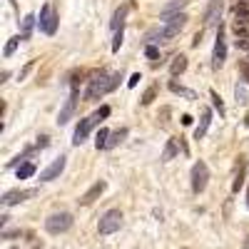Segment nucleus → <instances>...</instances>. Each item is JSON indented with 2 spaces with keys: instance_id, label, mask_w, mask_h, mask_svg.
I'll use <instances>...</instances> for the list:
<instances>
[{
  "instance_id": "f03ea898",
  "label": "nucleus",
  "mask_w": 249,
  "mask_h": 249,
  "mask_svg": "<svg viewBox=\"0 0 249 249\" xmlns=\"http://www.w3.org/2000/svg\"><path fill=\"white\" fill-rule=\"evenodd\" d=\"M184 25H187V15H184V13H177V15H172V18L164 20V25H162V30L157 33V37H160V40H172L175 35H179V33L184 30Z\"/></svg>"
},
{
  "instance_id": "f257e3e1",
  "label": "nucleus",
  "mask_w": 249,
  "mask_h": 249,
  "mask_svg": "<svg viewBox=\"0 0 249 249\" xmlns=\"http://www.w3.org/2000/svg\"><path fill=\"white\" fill-rule=\"evenodd\" d=\"M120 72H115V75H105V72H100V75H95L92 80H90V85H88V92H85V100H97V97H102V95H107V92H112L117 85H120Z\"/></svg>"
},
{
  "instance_id": "7c9ffc66",
  "label": "nucleus",
  "mask_w": 249,
  "mask_h": 249,
  "mask_svg": "<svg viewBox=\"0 0 249 249\" xmlns=\"http://www.w3.org/2000/svg\"><path fill=\"white\" fill-rule=\"evenodd\" d=\"M122 37H124V33H122V30H115V37H112V53H117V50H120Z\"/></svg>"
},
{
  "instance_id": "2f4dec72",
  "label": "nucleus",
  "mask_w": 249,
  "mask_h": 249,
  "mask_svg": "<svg viewBox=\"0 0 249 249\" xmlns=\"http://www.w3.org/2000/svg\"><path fill=\"white\" fill-rule=\"evenodd\" d=\"M144 53H147V57H150V60H155V65H157V57H160V50L150 45V48H147V50H144Z\"/></svg>"
},
{
  "instance_id": "39448f33",
  "label": "nucleus",
  "mask_w": 249,
  "mask_h": 249,
  "mask_svg": "<svg viewBox=\"0 0 249 249\" xmlns=\"http://www.w3.org/2000/svg\"><path fill=\"white\" fill-rule=\"evenodd\" d=\"M207 179H210V167H207L204 162H195V164H192V192H195V195L204 192Z\"/></svg>"
},
{
  "instance_id": "6e6552de",
  "label": "nucleus",
  "mask_w": 249,
  "mask_h": 249,
  "mask_svg": "<svg viewBox=\"0 0 249 249\" xmlns=\"http://www.w3.org/2000/svg\"><path fill=\"white\" fill-rule=\"evenodd\" d=\"M77 95H80V90H77V80H72V92H70V97H68V102H65V107L60 110V117H57L60 124L70 122V117H72V112H75V105H77Z\"/></svg>"
},
{
  "instance_id": "cd10ccee",
  "label": "nucleus",
  "mask_w": 249,
  "mask_h": 249,
  "mask_svg": "<svg viewBox=\"0 0 249 249\" xmlns=\"http://www.w3.org/2000/svg\"><path fill=\"white\" fill-rule=\"evenodd\" d=\"M244 175H247V164H242V170H239V175H237V179L232 184V192H239V187L244 184Z\"/></svg>"
},
{
  "instance_id": "5701e85b",
  "label": "nucleus",
  "mask_w": 249,
  "mask_h": 249,
  "mask_svg": "<svg viewBox=\"0 0 249 249\" xmlns=\"http://www.w3.org/2000/svg\"><path fill=\"white\" fill-rule=\"evenodd\" d=\"M33 25H35V15H25V18H23V35H20V37H23V40H28V37H30V30H33Z\"/></svg>"
},
{
  "instance_id": "c9c22d12",
  "label": "nucleus",
  "mask_w": 249,
  "mask_h": 249,
  "mask_svg": "<svg viewBox=\"0 0 249 249\" xmlns=\"http://www.w3.org/2000/svg\"><path fill=\"white\" fill-rule=\"evenodd\" d=\"M242 249H249V237L244 239V244H242Z\"/></svg>"
},
{
  "instance_id": "a878e982",
  "label": "nucleus",
  "mask_w": 249,
  "mask_h": 249,
  "mask_svg": "<svg viewBox=\"0 0 249 249\" xmlns=\"http://www.w3.org/2000/svg\"><path fill=\"white\" fill-rule=\"evenodd\" d=\"M107 115H110V107H107V105H102V107H100L97 112H92L90 117H92V122H95V124H100V122H102V120H105Z\"/></svg>"
},
{
  "instance_id": "bb28decb",
  "label": "nucleus",
  "mask_w": 249,
  "mask_h": 249,
  "mask_svg": "<svg viewBox=\"0 0 249 249\" xmlns=\"http://www.w3.org/2000/svg\"><path fill=\"white\" fill-rule=\"evenodd\" d=\"M170 90H172V92H177V95H184V97H195V92H192V90H187V88L177 85V82H170Z\"/></svg>"
},
{
  "instance_id": "c756f323",
  "label": "nucleus",
  "mask_w": 249,
  "mask_h": 249,
  "mask_svg": "<svg viewBox=\"0 0 249 249\" xmlns=\"http://www.w3.org/2000/svg\"><path fill=\"white\" fill-rule=\"evenodd\" d=\"M155 95H157V88H147V90H144V95H142V105H152Z\"/></svg>"
},
{
  "instance_id": "2eb2a0df",
  "label": "nucleus",
  "mask_w": 249,
  "mask_h": 249,
  "mask_svg": "<svg viewBox=\"0 0 249 249\" xmlns=\"http://www.w3.org/2000/svg\"><path fill=\"white\" fill-rule=\"evenodd\" d=\"M127 13H130V3H124L122 8H117L115 10V15H112V30H122V23H124V18H127Z\"/></svg>"
},
{
  "instance_id": "f8f14e48",
  "label": "nucleus",
  "mask_w": 249,
  "mask_h": 249,
  "mask_svg": "<svg viewBox=\"0 0 249 249\" xmlns=\"http://www.w3.org/2000/svg\"><path fill=\"white\" fill-rule=\"evenodd\" d=\"M222 0H210L207 5V13H204V25H217L219 23V15H222Z\"/></svg>"
},
{
  "instance_id": "0eeeda50",
  "label": "nucleus",
  "mask_w": 249,
  "mask_h": 249,
  "mask_svg": "<svg viewBox=\"0 0 249 249\" xmlns=\"http://www.w3.org/2000/svg\"><path fill=\"white\" fill-rule=\"evenodd\" d=\"M224 60H227V40H224V28L219 25L217 40H214V53H212V65L214 68H222Z\"/></svg>"
},
{
  "instance_id": "72a5a7b5",
  "label": "nucleus",
  "mask_w": 249,
  "mask_h": 249,
  "mask_svg": "<svg viewBox=\"0 0 249 249\" xmlns=\"http://www.w3.org/2000/svg\"><path fill=\"white\" fill-rule=\"evenodd\" d=\"M140 80H142V77H140V72H135V75L130 77V82H127V85H130V88H135V85H137Z\"/></svg>"
},
{
  "instance_id": "f3484780",
  "label": "nucleus",
  "mask_w": 249,
  "mask_h": 249,
  "mask_svg": "<svg viewBox=\"0 0 249 249\" xmlns=\"http://www.w3.org/2000/svg\"><path fill=\"white\" fill-rule=\"evenodd\" d=\"M184 70H187V57H184V55H177V57L172 60V65H170V72L177 77V75H182Z\"/></svg>"
},
{
  "instance_id": "4468645a",
  "label": "nucleus",
  "mask_w": 249,
  "mask_h": 249,
  "mask_svg": "<svg viewBox=\"0 0 249 249\" xmlns=\"http://www.w3.org/2000/svg\"><path fill=\"white\" fill-rule=\"evenodd\" d=\"M210 124H212V110H204L202 112V120L197 124V130H195V140H202L207 135V130H210Z\"/></svg>"
},
{
  "instance_id": "4be33fe9",
  "label": "nucleus",
  "mask_w": 249,
  "mask_h": 249,
  "mask_svg": "<svg viewBox=\"0 0 249 249\" xmlns=\"http://www.w3.org/2000/svg\"><path fill=\"white\" fill-rule=\"evenodd\" d=\"M33 175H35V164H30V162H23L18 167V179H28Z\"/></svg>"
},
{
  "instance_id": "9d476101",
  "label": "nucleus",
  "mask_w": 249,
  "mask_h": 249,
  "mask_svg": "<svg viewBox=\"0 0 249 249\" xmlns=\"http://www.w3.org/2000/svg\"><path fill=\"white\" fill-rule=\"evenodd\" d=\"M92 127H95L92 117H85V120H80V122H77L75 135H72V144H75V147H80V144L88 140V135H90V130H92Z\"/></svg>"
},
{
  "instance_id": "393cba45",
  "label": "nucleus",
  "mask_w": 249,
  "mask_h": 249,
  "mask_svg": "<svg viewBox=\"0 0 249 249\" xmlns=\"http://www.w3.org/2000/svg\"><path fill=\"white\" fill-rule=\"evenodd\" d=\"M20 40H23V37H20V35H18V37H10V40H8V45H5V53H3L5 57H10V55H13V53L18 50V45H20Z\"/></svg>"
},
{
  "instance_id": "c85d7f7f",
  "label": "nucleus",
  "mask_w": 249,
  "mask_h": 249,
  "mask_svg": "<svg viewBox=\"0 0 249 249\" xmlns=\"http://www.w3.org/2000/svg\"><path fill=\"white\" fill-rule=\"evenodd\" d=\"M234 97H237V105H247V88L244 85H237Z\"/></svg>"
},
{
  "instance_id": "a211bd4d",
  "label": "nucleus",
  "mask_w": 249,
  "mask_h": 249,
  "mask_svg": "<svg viewBox=\"0 0 249 249\" xmlns=\"http://www.w3.org/2000/svg\"><path fill=\"white\" fill-rule=\"evenodd\" d=\"M234 18H237V23L239 25H249V5H237L234 8Z\"/></svg>"
},
{
  "instance_id": "6ab92c4d",
  "label": "nucleus",
  "mask_w": 249,
  "mask_h": 249,
  "mask_svg": "<svg viewBox=\"0 0 249 249\" xmlns=\"http://www.w3.org/2000/svg\"><path fill=\"white\" fill-rule=\"evenodd\" d=\"M175 155H177V142H175V140H167V144H164V152H162V162L175 160Z\"/></svg>"
},
{
  "instance_id": "9b49d317",
  "label": "nucleus",
  "mask_w": 249,
  "mask_h": 249,
  "mask_svg": "<svg viewBox=\"0 0 249 249\" xmlns=\"http://www.w3.org/2000/svg\"><path fill=\"white\" fill-rule=\"evenodd\" d=\"M35 190H10L3 195V199H0V204L3 207H13V204H20V202H25L28 197H33Z\"/></svg>"
},
{
  "instance_id": "ddd939ff",
  "label": "nucleus",
  "mask_w": 249,
  "mask_h": 249,
  "mask_svg": "<svg viewBox=\"0 0 249 249\" xmlns=\"http://www.w3.org/2000/svg\"><path fill=\"white\" fill-rule=\"evenodd\" d=\"M105 187H107V184L102 182V179H100V182H95V184L90 187V190L80 197V204H92V202H95V199H97L102 192H105Z\"/></svg>"
},
{
  "instance_id": "412c9836",
  "label": "nucleus",
  "mask_w": 249,
  "mask_h": 249,
  "mask_svg": "<svg viewBox=\"0 0 249 249\" xmlns=\"http://www.w3.org/2000/svg\"><path fill=\"white\" fill-rule=\"evenodd\" d=\"M107 140H110V130L102 127V130L97 132V137H95V147H97V150H107Z\"/></svg>"
},
{
  "instance_id": "b1692460",
  "label": "nucleus",
  "mask_w": 249,
  "mask_h": 249,
  "mask_svg": "<svg viewBox=\"0 0 249 249\" xmlns=\"http://www.w3.org/2000/svg\"><path fill=\"white\" fill-rule=\"evenodd\" d=\"M210 97H212V105H214V110L219 112V117H224V102H222V97L217 95V90H212Z\"/></svg>"
},
{
  "instance_id": "4c0bfd02",
  "label": "nucleus",
  "mask_w": 249,
  "mask_h": 249,
  "mask_svg": "<svg viewBox=\"0 0 249 249\" xmlns=\"http://www.w3.org/2000/svg\"><path fill=\"white\" fill-rule=\"evenodd\" d=\"M247 204H249V192H247Z\"/></svg>"
},
{
  "instance_id": "dca6fc26",
  "label": "nucleus",
  "mask_w": 249,
  "mask_h": 249,
  "mask_svg": "<svg viewBox=\"0 0 249 249\" xmlns=\"http://www.w3.org/2000/svg\"><path fill=\"white\" fill-rule=\"evenodd\" d=\"M184 5H187V0H172V3H167V5L162 8V18L167 20V18L177 15V13H179V10H182Z\"/></svg>"
},
{
  "instance_id": "58836bf2",
  "label": "nucleus",
  "mask_w": 249,
  "mask_h": 249,
  "mask_svg": "<svg viewBox=\"0 0 249 249\" xmlns=\"http://www.w3.org/2000/svg\"><path fill=\"white\" fill-rule=\"evenodd\" d=\"M10 249H18V247H10Z\"/></svg>"
},
{
  "instance_id": "7ed1b4c3",
  "label": "nucleus",
  "mask_w": 249,
  "mask_h": 249,
  "mask_svg": "<svg viewBox=\"0 0 249 249\" xmlns=\"http://www.w3.org/2000/svg\"><path fill=\"white\" fill-rule=\"evenodd\" d=\"M72 227V214L70 212H55L45 219V230L50 234H62V232H68Z\"/></svg>"
},
{
  "instance_id": "e433bc0d",
  "label": "nucleus",
  "mask_w": 249,
  "mask_h": 249,
  "mask_svg": "<svg viewBox=\"0 0 249 249\" xmlns=\"http://www.w3.org/2000/svg\"><path fill=\"white\" fill-rule=\"evenodd\" d=\"M242 5H249V0H242Z\"/></svg>"
},
{
  "instance_id": "1a4fd4ad",
  "label": "nucleus",
  "mask_w": 249,
  "mask_h": 249,
  "mask_svg": "<svg viewBox=\"0 0 249 249\" xmlns=\"http://www.w3.org/2000/svg\"><path fill=\"white\" fill-rule=\"evenodd\" d=\"M65 164H68V157L65 155H60L53 164H48V167L40 172V182H50V179H55V177H60L62 175V170H65Z\"/></svg>"
},
{
  "instance_id": "423d86ee",
  "label": "nucleus",
  "mask_w": 249,
  "mask_h": 249,
  "mask_svg": "<svg viewBox=\"0 0 249 249\" xmlns=\"http://www.w3.org/2000/svg\"><path fill=\"white\" fill-rule=\"evenodd\" d=\"M40 30H43L45 35H55V30H57V15L53 13V8H50V3H45L43 8H40Z\"/></svg>"
},
{
  "instance_id": "473e14b6",
  "label": "nucleus",
  "mask_w": 249,
  "mask_h": 249,
  "mask_svg": "<svg viewBox=\"0 0 249 249\" xmlns=\"http://www.w3.org/2000/svg\"><path fill=\"white\" fill-rule=\"evenodd\" d=\"M30 70H33V62H28V65H25V68H23V70H20V75H18V80H25V77H28V72H30Z\"/></svg>"
},
{
  "instance_id": "aec40b11",
  "label": "nucleus",
  "mask_w": 249,
  "mask_h": 249,
  "mask_svg": "<svg viewBox=\"0 0 249 249\" xmlns=\"http://www.w3.org/2000/svg\"><path fill=\"white\" fill-rule=\"evenodd\" d=\"M127 137V130L124 127H120V130H115V132H110V140H107V147H117V144Z\"/></svg>"
},
{
  "instance_id": "20e7f679",
  "label": "nucleus",
  "mask_w": 249,
  "mask_h": 249,
  "mask_svg": "<svg viewBox=\"0 0 249 249\" xmlns=\"http://www.w3.org/2000/svg\"><path fill=\"white\" fill-rule=\"evenodd\" d=\"M122 227V212L120 210H110L100 217V224H97V232L100 234H112Z\"/></svg>"
},
{
  "instance_id": "f704fd0d",
  "label": "nucleus",
  "mask_w": 249,
  "mask_h": 249,
  "mask_svg": "<svg viewBox=\"0 0 249 249\" xmlns=\"http://www.w3.org/2000/svg\"><path fill=\"white\" fill-rule=\"evenodd\" d=\"M182 124H192V117L190 115H182Z\"/></svg>"
}]
</instances>
